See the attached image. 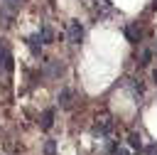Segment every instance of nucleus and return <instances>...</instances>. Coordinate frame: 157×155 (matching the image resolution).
<instances>
[{"instance_id": "obj_3", "label": "nucleus", "mask_w": 157, "mask_h": 155, "mask_svg": "<svg viewBox=\"0 0 157 155\" xmlns=\"http://www.w3.org/2000/svg\"><path fill=\"white\" fill-rule=\"evenodd\" d=\"M110 130H113V121H110V118L98 121V123H93V128H91V133H93V135H108Z\"/></svg>"}, {"instance_id": "obj_12", "label": "nucleus", "mask_w": 157, "mask_h": 155, "mask_svg": "<svg viewBox=\"0 0 157 155\" xmlns=\"http://www.w3.org/2000/svg\"><path fill=\"white\" fill-rule=\"evenodd\" d=\"M150 59H152V52H147V49H145V52L140 54V64H142V66H147V64H150Z\"/></svg>"}, {"instance_id": "obj_7", "label": "nucleus", "mask_w": 157, "mask_h": 155, "mask_svg": "<svg viewBox=\"0 0 157 155\" xmlns=\"http://www.w3.org/2000/svg\"><path fill=\"white\" fill-rule=\"evenodd\" d=\"M128 143H130V148L132 150H142V138H140V133H128Z\"/></svg>"}, {"instance_id": "obj_6", "label": "nucleus", "mask_w": 157, "mask_h": 155, "mask_svg": "<svg viewBox=\"0 0 157 155\" xmlns=\"http://www.w3.org/2000/svg\"><path fill=\"white\" fill-rule=\"evenodd\" d=\"M125 37H128L130 42H140V37H142V30H140L137 25H128V27H125Z\"/></svg>"}, {"instance_id": "obj_16", "label": "nucleus", "mask_w": 157, "mask_h": 155, "mask_svg": "<svg viewBox=\"0 0 157 155\" xmlns=\"http://www.w3.org/2000/svg\"><path fill=\"white\" fill-rule=\"evenodd\" d=\"M152 7H157V0H155V5H152Z\"/></svg>"}, {"instance_id": "obj_14", "label": "nucleus", "mask_w": 157, "mask_h": 155, "mask_svg": "<svg viewBox=\"0 0 157 155\" xmlns=\"http://www.w3.org/2000/svg\"><path fill=\"white\" fill-rule=\"evenodd\" d=\"M110 155H130V153H128V150H125V148H115V150H113V153H110Z\"/></svg>"}, {"instance_id": "obj_18", "label": "nucleus", "mask_w": 157, "mask_h": 155, "mask_svg": "<svg viewBox=\"0 0 157 155\" xmlns=\"http://www.w3.org/2000/svg\"><path fill=\"white\" fill-rule=\"evenodd\" d=\"M155 54H157V47H155Z\"/></svg>"}, {"instance_id": "obj_13", "label": "nucleus", "mask_w": 157, "mask_h": 155, "mask_svg": "<svg viewBox=\"0 0 157 155\" xmlns=\"http://www.w3.org/2000/svg\"><path fill=\"white\" fill-rule=\"evenodd\" d=\"M44 153H47V155H54V153H56V145H54V140H47V145H44Z\"/></svg>"}, {"instance_id": "obj_2", "label": "nucleus", "mask_w": 157, "mask_h": 155, "mask_svg": "<svg viewBox=\"0 0 157 155\" xmlns=\"http://www.w3.org/2000/svg\"><path fill=\"white\" fill-rule=\"evenodd\" d=\"M0 64L7 71H12V54H10V47H7L5 39H0Z\"/></svg>"}, {"instance_id": "obj_5", "label": "nucleus", "mask_w": 157, "mask_h": 155, "mask_svg": "<svg viewBox=\"0 0 157 155\" xmlns=\"http://www.w3.org/2000/svg\"><path fill=\"white\" fill-rule=\"evenodd\" d=\"M52 123H54V108H47V111L42 113V118H39V128H42V130H49Z\"/></svg>"}, {"instance_id": "obj_8", "label": "nucleus", "mask_w": 157, "mask_h": 155, "mask_svg": "<svg viewBox=\"0 0 157 155\" xmlns=\"http://www.w3.org/2000/svg\"><path fill=\"white\" fill-rule=\"evenodd\" d=\"M71 96H74V93H71L69 89H64V91L59 93V106H61V108H71Z\"/></svg>"}, {"instance_id": "obj_11", "label": "nucleus", "mask_w": 157, "mask_h": 155, "mask_svg": "<svg viewBox=\"0 0 157 155\" xmlns=\"http://www.w3.org/2000/svg\"><path fill=\"white\" fill-rule=\"evenodd\" d=\"M39 37H42V42H44V44H47V42H52V39H54L52 27H47V25H44V27H42V32H39Z\"/></svg>"}, {"instance_id": "obj_4", "label": "nucleus", "mask_w": 157, "mask_h": 155, "mask_svg": "<svg viewBox=\"0 0 157 155\" xmlns=\"http://www.w3.org/2000/svg\"><path fill=\"white\" fill-rule=\"evenodd\" d=\"M27 47H29V52H32L34 57H39V52H42V37H39V34L27 37Z\"/></svg>"}, {"instance_id": "obj_17", "label": "nucleus", "mask_w": 157, "mask_h": 155, "mask_svg": "<svg viewBox=\"0 0 157 155\" xmlns=\"http://www.w3.org/2000/svg\"><path fill=\"white\" fill-rule=\"evenodd\" d=\"M155 79H157V71H155Z\"/></svg>"}, {"instance_id": "obj_15", "label": "nucleus", "mask_w": 157, "mask_h": 155, "mask_svg": "<svg viewBox=\"0 0 157 155\" xmlns=\"http://www.w3.org/2000/svg\"><path fill=\"white\" fill-rule=\"evenodd\" d=\"M147 155H157V145H147Z\"/></svg>"}, {"instance_id": "obj_1", "label": "nucleus", "mask_w": 157, "mask_h": 155, "mask_svg": "<svg viewBox=\"0 0 157 155\" xmlns=\"http://www.w3.org/2000/svg\"><path fill=\"white\" fill-rule=\"evenodd\" d=\"M66 39H69L71 44H78V42L83 39V25H81V22H69V27H66Z\"/></svg>"}, {"instance_id": "obj_9", "label": "nucleus", "mask_w": 157, "mask_h": 155, "mask_svg": "<svg viewBox=\"0 0 157 155\" xmlns=\"http://www.w3.org/2000/svg\"><path fill=\"white\" fill-rule=\"evenodd\" d=\"M2 5H5V10L15 12V10H20V7L25 5V0H2Z\"/></svg>"}, {"instance_id": "obj_10", "label": "nucleus", "mask_w": 157, "mask_h": 155, "mask_svg": "<svg viewBox=\"0 0 157 155\" xmlns=\"http://www.w3.org/2000/svg\"><path fill=\"white\" fill-rule=\"evenodd\" d=\"M61 71H64V66H61L59 62H52V64L47 66V74H49V76H59Z\"/></svg>"}]
</instances>
